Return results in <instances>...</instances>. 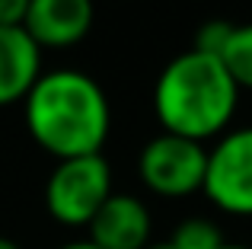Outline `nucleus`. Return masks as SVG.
Instances as JSON below:
<instances>
[{
    "label": "nucleus",
    "instance_id": "nucleus-11",
    "mask_svg": "<svg viewBox=\"0 0 252 249\" xmlns=\"http://www.w3.org/2000/svg\"><path fill=\"white\" fill-rule=\"evenodd\" d=\"M230 32H233V23H223V19H211L198 29L195 35V51H204L211 58H220L223 48L230 42Z\"/></svg>",
    "mask_w": 252,
    "mask_h": 249
},
{
    "label": "nucleus",
    "instance_id": "nucleus-1",
    "mask_svg": "<svg viewBox=\"0 0 252 249\" xmlns=\"http://www.w3.org/2000/svg\"><path fill=\"white\" fill-rule=\"evenodd\" d=\"M23 106L32 141L55 160L102 154L112 128V109L102 87L90 74L67 67L42 74Z\"/></svg>",
    "mask_w": 252,
    "mask_h": 249
},
{
    "label": "nucleus",
    "instance_id": "nucleus-5",
    "mask_svg": "<svg viewBox=\"0 0 252 249\" xmlns=\"http://www.w3.org/2000/svg\"><path fill=\"white\" fill-rule=\"evenodd\" d=\"M201 192L233 218H252V128L227 131L208 150Z\"/></svg>",
    "mask_w": 252,
    "mask_h": 249
},
{
    "label": "nucleus",
    "instance_id": "nucleus-10",
    "mask_svg": "<svg viewBox=\"0 0 252 249\" xmlns=\"http://www.w3.org/2000/svg\"><path fill=\"white\" fill-rule=\"evenodd\" d=\"M169 243L176 249H220L227 240H223L220 227L208 218H189L172 230Z\"/></svg>",
    "mask_w": 252,
    "mask_h": 249
},
{
    "label": "nucleus",
    "instance_id": "nucleus-7",
    "mask_svg": "<svg viewBox=\"0 0 252 249\" xmlns=\"http://www.w3.org/2000/svg\"><path fill=\"white\" fill-rule=\"evenodd\" d=\"M93 26V0H29L23 29L38 48H70Z\"/></svg>",
    "mask_w": 252,
    "mask_h": 249
},
{
    "label": "nucleus",
    "instance_id": "nucleus-13",
    "mask_svg": "<svg viewBox=\"0 0 252 249\" xmlns=\"http://www.w3.org/2000/svg\"><path fill=\"white\" fill-rule=\"evenodd\" d=\"M58 249H99V246H93L90 240H77V243H64V246H58Z\"/></svg>",
    "mask_w": 252,
    "mask_h": 249
},
{
    "label": "nucleus",
    "instance_id": "nucleus-14",
    "mask_svg": "<svg viewBox=\"0 0 252 249\" xmlns=\"http://www.w3.org/2000/svg\"><path fill=\"white\" fill-rule=\"evenodd\" d=\"M0 249H23V246L13 243V240H6V237H0Z\"/></svg>",
    "mask_w": 252,
    "mask_h": 249
},
{
    "label": "nucleus",
    "instance_id": "nucleus-2",
    "mask_svg": "<svg viewBox=\"0 0 252 249\" xmlns=\"http://www.w3.org/2000/svg\"><path fill=\"white\" fill-rule=\"evenodd\" d=\"M240 87L220 58L204 51H182L163 67L154 87V112L166 134L204 144L223 134L236 112Z\"/></svg>",
    "mask_w": 252,
    "mask_h": 249
},
{
    "label": "nucleus",
    "instance_id": "nucleus-16",
    "mask_svg": "<svg viewBox=\"0 0 252 249\" xmlns=\"http://www.w3.org/2000/svg\"><path fill=\"white\" fill-rule=\"evenodd\" d=\"M220 249H249V246H240V243H223Z\"/></svg>",
    "mask_w": 252,
    "mask_h": 249
},
{
    "label": "nucleus",
    "instance_id": "nucleus-6",
    "mask_svg": "<svg viewBox=\"0 0 252 249\" xmlns=\"http://www.w3.org/2000/svg\"><path fill=\"white\" fill-rule=\"evenodd\" d=\"M90 243L99 249H147L154 220L141 198L112 192V198L90 220Z\"/></svg>",
    "mask_w": 252,
    "mask_h": 249
},
{
    "label": "nucleus",
    "instance_id": "nucleus-4",
    "mask_svg": "<svg viewBox=\"0 0 252 249\" xmlns=\"http://www.w3.org/2000/svg\"><path fill=\"white\" fill-rule=\"evenodd\" d=\"M204 169H208L204 144L166 134V131L147 141V147L141 150V160H137L141 182L163 198H185V195L201 192Z\"/></svg>",
    "mask_w": 252,
    "mask_h": 249
},
{
    "label": "nucleus",
    "instance_id": "nucleus-8",
    "mask_svg": "<svg viewBox=\"0 0 252 249\" xmlns=\"http://www.w3.org/2000/svg\"><path fill=\"white\" fill-rule=\"evenodd\" d=\"M42 77V48L23 26H0V106L23 102Z\"/></svg>",
    "mask_w": 252,
    "mask_h": 249
},
{
    "label": "nucleus",
    "instance_id": "nucleus-9",
    "mask_svg": "<svg viewBox=\"0 0 252 249\" xmlns=\"http://www.w3.org/2000/svg\"><path fill=\"white\" fill-rule=\"evenodd\" d=\"M220 61H223V67H227V74L233 77L236 87L252 90V23L233 26Z\"/></svg>",
    "mask_w": 252,
    "mask_h": 249
},
{
    "label": "nucleus",
    "instance_id": "nucleus-12",
    "mask_svg": "<svg viewBox=\"0 0 252 249\" xmlns=\"http://www.w3.org/2000/svg\"><path fill=\"white\" fill-rule=\"evenodd\" d=\"M29 0H0V26H23Z\"/></svg>",
    "mask_w": 252,
    "mask_h": 249
},
{
    "label": "nucleus",
    "instance_id": "nucleus-15",
    "mask_svg": "<svg viewBox=\"0 0 252 249\" xmlns=\"http://www.w3.org/2000/svg\"><path fill=\"white\" fill-rule=\"evenodd\" d=\"M147 249H176V246H172V243H169V240H166V243H150Z\"/></svg>",
    "mask_w": 252,
    "mask_h": 249
},
{
    "label": "nucleus",
    "instance_id": "nucleus-3",
    "mask_svg": "<svg viewBox=\"0 0 252 249\" xmlns=\"http://www.w3.org/2000/svg\"><path fill=\"white\" fill-rule=\"evenodd\" d=\"M109 198L112 166L102 154L58 160L45 182V208L64 227H90V220Z\"/></svg>",
    "mask_w": 252,
    "mask_h": 249
}]
</instances>
